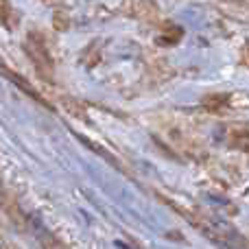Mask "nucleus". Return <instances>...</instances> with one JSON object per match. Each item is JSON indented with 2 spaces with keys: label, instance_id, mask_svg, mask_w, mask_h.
<instances>
[{
  "label": "nucleus",
  "instance_id": "1",
  "mask_svg": "<svg viewBox=\"0 0 249 249\" xmlns=\"http://www.w3.org/2000/svg\"><path fill=\"white\" fill-rule=\"evenodd\" d=\"M26 53H29V57L35 61V66H39V68H48L53 70V59L51 55H48L46 46H44V39H39V42H35L33 35H29V39H26Z\"/></svg>",
  "mask_w": 249,
  "mask_h": 249
},
{
  "label": "nucleus",
  "instance_id": "2",
  "mask_svg": "<svg viewBox=\"0 0 249 249\" xmlns=\"http://www.w3.org/2000/svg\"><path fill=\"white\" fill-rule=\"evenodd\" d=\"M127 13L131 18H140V20H155L160 11L153 0H129Z\"/></svg>",
  "mask_w": 249,
  "mask_h": 249
},
{
  "label": "nucleus",
  "instance_id": "3",
  "mask_svg": "<svg viewBox=\"0 0 249 249\" xmlns=\"http://www.w3.org/2000/svg\"><path fill=\"white\" fill-rule=\"evenodd\" d=\"M61 103H64V107H66V112L70 114L72 118H79V121H86L88 123V112H86V107H83L81 103H79L77 99H61Z\"/></svg>",
  "mask_w": 249,
  "mask_h": 249
},
{
  "label": "nucleus",
  "instance_id": "4",
  "mask_svg": "<svg viewBox=\"0 0 249 249\" xmlns=\"http://www.w3.org/2000/svg\"><path fill=\"white\" fill-rule=\"evenodd\" d=\"M0 22L7 26L16 24V22H13V7L9 0H0Z\"/></svg>",
  "mask_w": 249,
  "mask_h": 249
},
{
  "label": "nucleus",
  "instance_id": "5",
  "mask_svg": "<svg viewBox=\"0 0 249 249\" xmlns=\"http://www.w3.org/2000/svg\"><path fill=\"white\" fill-rule=\"evenodd\" d=\"M232 144L238 146L241 151H247L249 146V136H247V129L241 127V131H234L232 129Z\"/></svg>",
  "mask_w": 249,
  "mask_h": 249
},
{
  "label": "nucleus",
  "instance_id": "6",
  "mask_svg": "<svg viewBox=\"0 0 249 249\" xmlns=\"http://www.w3.org/2000/svg\"><path fill=\"white\" fill-rule=\"evenodd\" d=\"M228 103V96H208L206 101H203V105L206 107H210V109H216V107H221V105H225Z\"/></svg>",
  "mask_w": 249,
  "mask_h": 249
}]
</instances>
